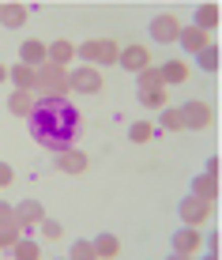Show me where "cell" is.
Here are the masks:
<instances>
[{
    "instance_id": "cell-25",
    "label": "cell",
    "mask_w": 222,
    "mask_h": 260,
    "mask_svg": "<svg viewBox=\"0 0 222 260\" xmlns=\"http://www.w3.org/2000/svg\"><path fill=\"white\" fill-rule=\"evenodd\" d=\"M12 253L19 256V260H38L42 256V245H38V241H30V238H19L12 245Z\"/></svg>"
},
{
    "instance_id": "cell-14",
    "label": "cell",
    "mask_w": 222,
    "mask_h": 260,
    "mask_svg": "<svg viewBox=\"0 0 222 260\" xmlns=\"http://www.w3.org/2000/svg\"><path fill=\"white\" fill-rule=\"evenodd\" d=\"M192 23L203 26V30H222V12H218V4H215V0L200 4V8H196V15H192Z\"/></svg>"
},
{
    "instance_id": "cell-31",
    "label": "cell",
    "mask_w": 222,
    "mask_h": 260,
    "mask_svg": "<svg viewBox=\"0 0 222 260\" xmlns=\"http://www.w3.org/2000/svg\"><path fill=\"white\" fill-rule=\"evenodd\" d=\"M8 76H12V72H8L4 64H0V83H4V79H8Z\"/></svg>"
},
{
    "instance_id": "cell-16",
    "label": "cell",
    "mask_w": 222,
    "mask_h": 260,
    "mask_svg": "<svg viewBox=\"0 0 222 260\" xmlns=\"http://www.w3.org/2000/svg\"><path fill=\"white\" fill-rule=\"evenodd\" d=\"M57 166L64 170V174H83V170H87V155L76 151V143H72V147L57 151Z\"/></svg>"
},
{
    "instance_id": "cell-6",
    "label": "cell",
    "mask_w": 222,
    "mask_h": 260,
    "mask_svg": "<svg viewBox=\"0 0 222 260\" xmlns=\"http://www.w3.org/2000/svg\"><path fill=\"white\" fill-rule=\"evenodd\" d=\"M23 234H26V230H23L19 211H15L12 204H0V249H12Z\"/></svg>"
},
{
    "instance_id": "cell-11",
    "label": "cell",
    "mask_w": 222,
    "mask_h": 260,
    "mask_svg": "<svg viewBox=\"0 0 222 260\" xmlns=\"http://www.w3.org/2000/svg\"><path fill=\"white\" fill-rule=\"evenodd\" d=\"M34 106H38V94H34V91H23V87H15V91L8 94V110H12L15 117H23V121L34 113Z\"/></svg>"
},
{
    "instance_id": "cell-19",
    "label": "cell",
    "mask_w": 222,
    "mask_h": 260,
    "mask_svg": "<svg viewBox=\"0 0 222 260\" xmlns=\"http://www.w3.org/2000/svg\"><path fill=\"white\" fill-rule=\"evenodd\" d=\"M15 211H19V219H23V230L42 226V219H46V208H42L38 200H23V204H15Z\"/></svg>"
},
{
    "instance_id": "cell-15",
    "label": "cell",
    "mask_w": 222,
    "mask_h": 260,
    "mask_svg": "<svg viewBox=\"0 0 222 260\" xmlns=\"http://www.w3.org/2000/svg\"><path fill=\"white\" fill-rule=\"evenodd\" d=\"M192 192H196V196H203V200H211V204H215V196L222 192V181H218V174H207V170H203L200 177H192Z\"/></svg>"
},
{
    "instance_id": "cell-24",
    "label": "cell",
    "mask_w": 222,
    "mask_h": 260,
    "mask_svg": "<svg viewBox=\"0 0 222 260\" xmlns=\"http://www.w3.org/2000/svg\"><path fill=\"white\" fill-rule=\"evenodd\" d=\"M128 136H132V143H147V140H155V136H158V128H155L151 121H132Z\"/></svg>"
},
{
    "instance_id": "cell-10",
    "label": "cell",
    "mask_w": 222,
    "mask_h": 260,
    "mask_svg": "<svg viewBox=\"0 0 222 260\" xmlns=\"http://www.w3.org/2000/svg\"><path fill=\"white\" fill-rule=\"evenodd\" d=\"M117 64L124 68V72H132V76H139L143 68H151V53H147V46H128V49H121V60Z\"/></svg>"
},
{
    "instance_id": "cell-21",
    "label": "cell",
    "mask_w": 222,
    "mask_h": 260,
    "mask_svg": "<svg viewBox=\"0 0 222 260\" xmlns=\"http://www.w3.org/2000/svg\"><path fill=\"white\" fill-rule=\"evenodd\" d=\"M76 57H79V46H72L68 38L49 42V60H57V64H68V60H76Z\"/></svg>"
},
{
    "instance_id": "cell-17",
    "label": "cell",
    "mask_w": 222,
    "mask_h": 260,
    "mask_svg": "<svg viewBox=\"0 0 222 260\" xmlns=\"http://www.w3.org/2000/svg\"><path fill=\"white\" fill-rule=\"evenodd\" d=\"M139 106H147V110H166V106H170V91H166V83L139 87Z\"/></svg>"
},
{
    "instance_id": "cell-5",
    "label": "cell",
    "mask_w": 222,
    "mask_h": 260,
    "mask_svg": "<svg viewBox=\"0 0 222 260\" xmlns=\"http://www.w3.org/2000/svg\"><path fill=\"white\" fill-rule=\"evenodd\" d=\"M68 79H72V91H79V94H98L105 87L98 64H79V68L68 72Z\"/></svg>"
},
{
    "instance_id": "cell-9",
    "label": "cell",
    "mask_w": 222,
    "mask_h": 260,
    "mask_svg": "<svg viewBox=\"0 0 222 260\" xmlns=\"http://www.w3.org/2000/svg\"><path fill=\"white\" fill-rule=\"evenodd\" d=\"M181 113H184V128H192V132L211 128V121H215V110L207 102H184Z\"/></svg>"
},
{
    "instance_id": "cell-4",
    "label": "cell",
    "mask_w": 222,
    "mask_h": 260,
    "mask_svg": "<svg viewBox=\"0 0 222 260\" xmlns=\"http://www.w3.org/2000/svg\"><path fill=\"white\" fill-rule=\"evenodd\" d=\"M177 215H181V222H189V226H203V222L215 215V208H211V200H203V196L189 192L181 204H177Z\"/></svg>"
},
{
    "instance_id": "cell-2",
    "label": "cell",
    "mask_w": 222,
    "mask_h": 260,
    "mask_svg": "<svg viewBox=\"0 0 222 260\" xmlns=\"http://www.w3.org/2000/svg\"><path fill=\"white\" fill-rule=\"evenodd\" d=\"M34 91H42V94H64V91H72L68 64H57V60L38 64V87H34Z\"/></svg>"
},
{
    "instance_id": "cell-30",
    "label": "cell",
    "mask_w": 222,
    "mask_h": 260,
    "mask_svg": "<svg viewBox=\"0 0 222 260\" xmlns=\"http://www.w3.org/2000/svg\"><path fill=\"white\" fill-rule=\"evenodd\" d=\"M15 181V170L8 166V162H0V189H4V185H12Z\"/></svg>"
},
{
    "instance_id": "cell-22",
    "label": "cell",
    "mask_w": 222,
    "mask_h": 260,
    "mask_svg": "<svg viewBox=\"0 0 222 260\" xmlns=\"http://www.w3.org/2000/svg\"><path fill=\"white\" fill-rule=\"evenodd\" d=\"M196 64H200L203 72H218V68H222V49L215 46V42H207V46L196 53Z\"/></svg>"
},
{
    "instance_id": "cell-23",
    "label": "cell",
    "mask_w": 222,
    "mask_h": 260,
    "mask_svg": "<svg viewBox=\"0 0 222 260\" xmlns=\"http://www.w3.org/2000/svg\"><path fill=\"white\" fill-rule=\"evenodd\" d=\"M162 79L170 87L184 83V79H189V64H184V60H166V64H162Z\"/></svg>"
},
{
    "instance_id": "cell-13",
    "label": "cell",
    "mask_w": 222,
    "mask_h": 260,
    "mask_svg": "<svg viewBox=\"0 0 222 260\" xmlns=\"http://www.w3.org/2000/svg\"><path fill=\"white\" fill-rule=\"evenodd\" d=\"M19 60H26V64H34V68L46 64V60H49V46L42 38H26L19 46Z\"/></svg>"
},
{
    "instance_id": "cell-26",
    "label": "cell",
    "mask_w": 222,
    "mask_h": 260,
    "mask_svg": "<svg viewBox=\"0 0 222 260\" xmlns=\"http://www.w3.org/2000/svg\"><path fill=\"white\" fill-rule=\"evenodd\" d=\"M94 249H98V256L109 260V256H117V253H121V241L113 238V234H98V238H94Z\"/></svg>"
},
{
    "instance_id": "cell-12",
    "label": "cell",
    "mask_w": 222,
    "mask_h": 260,
    "mask_svg": "<svg viewBox=\"0 0 222 260\" xmlns=\"http://www.w3.org/2000/svg\"><path fill=\"white\" fill-rule=\"evenodd\" d=\"M177 42L184 46V53H192V57H196V53L211 42V30H203V26H196V23H192V26H181V38H177Z\"/></svg>"
},
{
    "instance_id": "cell-27",
    "label": "cell",
    "mask_w": 222,
    "mask_h": 260,
    "mask_svg": "<svg viewBox=\"0 0 222 260\" xmlns=\"http://www.w3.org/2000/svg\"><path fill=\"white\" fill-rule=\"evenodd\" d=\"M162 128L166 132H184V113L173 110V106H166L162 110Z\"/></svg>"
},
{
    "instance_id": "cell-18",
    "label": "cell",
    "mask_w": 222,
    "mask_h": 260,
    "mask_svg": "<svg viewBox=\"0 0 222 260\" xmlns=\"http://www.w3.org/2000/svg\"><path fill=\"white\" fill-rule=\"evenodd\" d=\"M23 23H26V8L15 4V0H4V4H0V26H8V30H19Z\"/></svg>"
},
{
    "instance_id": "cell-28",
    "label": "cell",
    "mask_w": 222,
    "mask_h": 260,
    "mask_svg": "<svg viewBox=\"0 0 222 260\" xmlns=\"http://www.w3.org/2000/svg\"><path fill=\"white\" fill-rule=\"evenodd\" d=\"M76 260H91V256H98V249H94V241H72V249H68Z\"/></svg>"
},
{
    "instance_id": "cell-20",
    "label": "cell",
    "mask_w": 222,
    "mask_h": 260,
    "mask_svg": "<svg viewBox=\"0 0 222 260\" xmlns=\"http://www.w3.org/2000/svg\"><path fill=\"white\" fill-rule=\"evenodd\" d=\"M12 83H15V87H23V91H34V87H38V68L26 64V60L12 64Z\"/></svg>"
},
{
    "instance_id": "cell-7",
    "label": "cell",
    "mask_w": 222,
    "mask_h": 260,
    "mask_svg": "<svg viewBox=\"0 0 222 260\" xmlns=\"http://www.w3.org/2000/svg\"><path fill=\"white\" fill-rule=\"evenodd\" d=\"M200 253H203L200 226H189V222H184V226L173 234V256H200Z\"/></svg>"
},
{
    "instance_id": "cell-1",
    "label": "cell",
    "mask_w": 222,
    "mask_h": 260,
    "mask_svg": "<svg viewBox=\"0 0 222 260\" xmlns=\"http://www.w3.org/2000/svg\"><path fill=\"white\" fill-rule=\"evenodd\" d=\"M26 128H30V140L42 143L46 151H64L72 147L79 140V132H83V117H79V110L72 102H68L64 94H42L38 106H34V113L26 117Z\"/></svg>"
},
{
    "instance_id": "cell-29",
    "label": "cell",
    "mask_w": 222,
    "mask_h": 260,
    "mask_svg": "<svg viewBox=\"0 0 222 260\" xmlns=\"http://www.w3.org/2000/svg\"><path fill=\"white\" fill-rule=\"evenodd\" d=\"M60 234H64V230H60L57 219H42V238L46 241H60Z\"/></svg>"
},
{
    "instance_id": "cell-3",
    "label": "cell",
    "mask_w": 222,
    "mask_h": 260,
    "mask_svg": "<svg viewBox=\"0 0 222 260\" xmlns=\"http://www.w3.org/2000/svg\"><path fill=\"white\" fill-rule=\"evenodd\" d=\"M79 57H83V64H117L121 60V46L117 42H109V38H91V42H83L79 46Z\"/></svg>"
},
{
    "instance_id": "cell-8",
    "label": "cell",
    "mask_w": 222,
    "mask_h": 260,
    "mask_svg": "<svg viewBox=\"0 0 222 260\" xmlns=\"http://www.w3.org/2000/svg\"><path fill=\"white\" fill-rule=\"evenodd\" d=\"M151 38H155L158 46H173V42L181 38V23H177V15H170V12L155 15V19H151Z\"/></svg>"
}]
</instances>
